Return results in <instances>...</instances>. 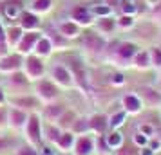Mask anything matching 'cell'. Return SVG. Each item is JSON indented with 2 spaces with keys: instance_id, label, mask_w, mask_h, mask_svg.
<instances>
[{
  "instance_id": "1",
  "label": "cell",
  "mask_w": 161,
  "mask_h": 155,
  "mask_svg": "<svg viewBox=\"0 0 161 155\" xmlns=\"http://www.w3.org/2000/svg\"><path fill=\"white\" fill-rule=\"evenodd\" d=\"M138 45L132 44V42H119L116 44V49H112L109 52V58L112 63H116V65H130L132 63V58H134V54L138 52Z\"/></svg>"
},
{
  "instance_id": "2",
  "label": "cell",
  "mask_w": 161,
  "mask_h": 155,
  "mask_svg": "<svg viewBox=\"0 0 161 155\" xmlns=\"http://www.w3.org/2000/svg\"><path fill=\"white\" fill-rule=\"evenodd\" d=\"M24 132H25V139L29 141L31 146H40L42 144V121L38 114H29L27 121L24 125Z\"/></svg>"
},
{
  "instance_id": "3",
  "label": "cell",
  "mask_w": 161,
  "mask_h": 155,
  "mask_svg": "<svg viewBox=\"0 0 161 155\" xmlns=\"http://www.w3.org/2000/svg\"><path fill=\"white\" fill-rule=\"evenodd\" d=\"M22 69H24V74L29 78V81L42 80V76L45 72V65H44V61H42V58H38L35 54H27L24 58Z\"/></svg>"
},
{
  "instance_id": "4",
  "label": "cell",
  "mask_w": 161,
  "mask_h": 155,
  "mask_svg": "<svg viewBox=\"0 0 161 155\" xmlns=\"http://www.w3.org/2000/svg\"><path fill=\"white\" fill-rule=\"evenodd\" d=\"M51 81L58 87V89H73L76 87L73 80V74L69 70L67 65H62V63H56L53 65L51 69Z\"/></svg>"
},
{
  "instance_id": "5",
  "label": "cell",
  "mask_w": 161,
  "mask_h": 155,
  "mask_svg": "<svg viewBox=\"0 0 161 155\" xmlns=\"http://www.w3.org/2000/svg\"><path fill=\"white\" fill-rule=\"evenodd\" d=\"M35 92H36V97L42 103H53V101H56V97H58V94H60L58 87H56L51 80H45V78H42V80L36 81Z\"/></svg>"
},
{
  "instance_id": "6",
  "label": "cell",
  "mask_w": 161,
  "mask_h": 155,
  "mask_svg": "<svg viewBox=\"0 0 161 155\" xmlns=\"http://www.w3.org/2000/svg\"><path fill=\"white\" fill-rule=\"evenodd\" d=\"M81 44H83V49H85L89 54H92V56L102 54V52L105 51V47H107L105 38H103L102 34H98V33H92V31H87V33H85Z\"/></svg>"
},
{
  "instance_id": "7",
  "label": "cell",
  "mask_w": 161,
  "mask_h": 155,
  "mask_svg": "<svg viewBox=\"0 0 161 155\" xmlns=\"http://www.w3.org/2000/svg\"><path fill=\"white\" fill-rule=\"evenodd\" d=\"M67 67H69V70L73 74L74 85L80 87L83 92H87L89 90V80H87V69H85V65L81 63L80 59H71Z\"/></svg>"
},
{
  "instance_id": "8",
  "label": "cell",
  "mask_w": 161,
  "mask_h": 155,
  "mask_svg": "<svg viewBox=\"0 0 161 155\" xmlns=\"http://www.w3.org/2000/svg\"><path fill=\"white\" fill-rule=\"evenodd\" d=\"M40 36H42V33H40V31H24V36L20 38V42H18L16 47H15L16 52H18V54H22V56L31 54Z\"/></svg>"
},
{
  "instance_id": "9",
  "label": "cell",
  "mask_w": 161,
  "mask_h": 155,
  "mask_svg": "<svg viewBox=\"0 0 161 155\" xmlns=\"http://www.w3.org/2000/svg\"><path fill=\"white\" fill-rule=\"evenodd\" d=\"M22 63H24V56L22 54H6V56H2L0 58V72H6V74H13L16 70H20L22 69Z\"/></svg>"
},
{
  "instance_id": "10",
  "label": "cell",
  "mask_w": 161,
  "mask_h": 155,
  "mask_svg": "<svg viewBox=\"0 0 161 155\" xmlns=\"http://www.w3.org/2000/svg\"><path fill=\"white\" fill-rule=\"evenodd\" d=\"M74 155H92L94 153V137L83 133V135H76L73 146Z\"/></svg>"
},
{
  "instance_id": "11",
  "label": "cell",
  "mask_w": 161,
  "mask_h": 155,
  "mask_svg": "<svg viewBox=\"0 0 161 155\" xmlns=\"http://www.w3.org/2000/svg\"><path fill=\"white\" fill-rule=\"evenodd\" d=\"M89 121V132L94 135H105L109 130V117L105 114H92L87 117Z\"/></svg>"
},
{
  "instance_id": "12",
  "label": "cell",
  "mask_w": 161,
  "mask_h": 155,
  "mask_svg": "<svg viewBox=\"0 0 161 155\" xmlns=\"http://www.w3.org/2000/svg\"><path fill=\"white\" fill-rule=\"evenodd\" d=\"M121 106H123L121 110H125L127 114H139L143 110V101L136 92H129L121 96Z\"/></svg>"
},
{
  "instance_id": "13",
  "label": "cell",
  "mask_w": 161,
  "mask_h": 155,
  "mask_svg": "<svg viewBox=\"0 0 161 155\" xmlns=\"http://www.w3.org/2000/svg\"><path fill=\"white\" fill-rule=\"evenodd\" d=\"M27 116H29V114L25 110H20V108H16V106H11V108H8V125L11 126V128H15V130L24 128L25 121H27Z\"/></svg>"
},
{
  "instance_id": "14",
  "label": "cell",
  "mask_w": 161,
  "mask_h": 155,
  "mask_svg": "<svg viewBox=\"0 0 161 155\" xmlns=\"http://www.w3.org/2000/svg\"><path fill=\"white\" fill-rule=\"evenodd\" d=\"M56 31L67 40H73V38L80 36V25L73 20H60L56 23Z\"/></svg>"
},
{
  "instance_id": "15",
  "label": "cell",
  "mask_w": 161,
  "mask_h": 155,
  "mask_svg": "<svg viewBox=\"0 0 161 155\" xmlns=\"http://www.w3.org/2000/svg\"><path fill=\"white\" fill-rule=\"evenodd\" d=\"M9 103L11 106H16V108H20V110H33V108H36L40 106V99L38 97H33V96H18V97H11L9 99Z\"/></svg>"
},
{
  "instance_id": "16",
  "label": "cell",
  "mask_w": 161,
  "mask_h": 155,
  "mask_svg": "<svg viewBox=\"0 0 161 155\" xmlns=\"http://www.w3.org/2000/svg\"><path fill=\"white\" fill-rule=\"evenodd\" d=\"M18 20H20L18 25L24 31H38V27H40V18L33 11H22L20 16H18Z\"/></svg>"
},
{
  "instance_id": "17",
  "label": "cell",
  "mask_w": 161,
  "mask_h": 155,
  "mask_svg": "<svg viewBox=\"0 0 161 155\" xmlns=\"http://www.w3.org/2000/svg\"><path fill=\"white\" fill-rule=\"evenodd\" d=\"M71 20L76 22L78 25H89V23H92V15L89 13V8L87 6H76V8L71 11Z\"/></svg>"
},
{
  "instance_id": "18",
  "label": "cell",
  "mask_w": 161,
  "mask_h": 155,
  "mask_svg": "<svg viewBox=\"0 0 161 155\" xmlns=\"http://www.w3.org/2000/svg\"><path fill=\"white\" fill-rule=\"evenodd\" d=\"M139 96V99L147 105H161V92H158L152 87H141V89L136 92Z\"/></svg>"
},
{
  "instance_id": "19",
  "label": "cell",
  "mask_w": 161,
  "mask_h": 155,
  "mask_svg": "<svg viewBox=\"0 0 161 155\" xmlns=\"http://www.w3.org/2000/svg\"><path fill=\"white\" fill-rule=\"evenodd\" d=\"M51 52H53L51 40L47 36H40L36 45H35V49H33V54L38 56V58H47V56H51Z\"/></svg>"
},
{
  "instance_id": "20",
  "label": "cell",
  "mask_w": 161,
  "mask_h": 155,
  "mask_svg": "<svg viewBox=\"0 0 161 155\" xmlns=\"http://www.w3.org/2000/svg\"><path fill=\"white\" fill-rule=\"evenodd\" d=\"M65 110V106L62 103H56V101H53V103H45V108H44V116L45 119L49 121V123H56V119L64 114Z\"/></svg>"
},
{
  "instance_id": "21",
  "label": "cell",
  "mask_w": 161,
  "mask_h": 155,
  "mask_svg": "<svg viewBox=\"0 0 161 155\" xmlns=\"http://www.w3.org/2000/svg\"><path fill=\"white\" fill-rule=\"evenodd\" d=\"M76 117H78V116H76L73 110L65 108V110H64V114H62L58 119H56V123H54V125L58 126L62 132H67V130H71V128H73V125H74V121H76Z\"/></svg>"
},
{
  "instance_id": "22",
  "label": "cell",
  "mask_w": 161,
  "mask_h": 155,
  "mask_svg": "<svg viewBox=\"0 0 161 155\" xmlns=\"http://www.w3.org/2000/svg\"><path fill=\"white\" fill-rule=\"evenodd\" d=\"M132 65L136 67V69H148V67L152 65V61H150V51L148 49H139L134 54V58H132Z\"/></svg>"
},
{
  "instance_id": "23",
  "label": "cell",
  "mask_w": 161,
  "mask_h": 155,
  "mask_svg": "<svg viewBox=\"0 0 161 155\" xmlns=\"http://www.w3.org/2000/svg\"><path fill=\"white\" fill-rule=\"evenodd\" d=\"M22 36H24V29L20 25H11V27H8L6 29V42H8L9 49L16 47V44L20 42Z\"/></svg>"
},
{
  "instance_id": "24",
  "label": "cell",
  "mask_w": 161,
  "mask_h": 155,
  "mask_svg": "<svg viewBox=\"0 0 161 155\" xmlns=\"http://www.w3.org/2000/svg\"><path fill=\"white\" fill-rule=\"evenodd\" d=\"M8 83H9V87H13V89H25L29 85V78L22 70H16V72L9 74Z\"/></svg>"
},
{
  "instance_id": "25",
  "label": "cell",
  "mask_w": 161,
  "mask_h": 155,
  "mask_svg": "<svg viewBox=\"0 0 161 155\" xmlns=\"http://www.w3.org/2000/svg\"><path fill=\"white\" fill-rule=\"evenodd\" d=\"M60 135H62V130L54 123H47L45 126H42V137H45L51 144H56V141L60 139Z\"/></svg>"
},
{
  "instance_id": "26",
  "label": "cell",
  "mask_w": 161,
  "mask_h": 155,
  "mask_svg": "<svg viewBox=\"0 0 161 155\" xmlns=\"http://www.w3.org/2000/svg\"><path fill=\"white\" fill-rule=\"evenodd\" d=\"M105 141H107V146H109V150H118V148L123 144V133L119 132V130H110L109 133H105Z\"/></svg>"
},
{
  "instance_id": "27",
  "label": "cell",
  "mask_w": 161,
  "mask_h": 155,
  "mask_svg": "<svg viewBox=\"0 0 161 155\" xmlns=\"http://www.w3.org/2000/svg\"><path fill=\"white\" fill-rule=\"evenodd\" d=\"M74 139H76V135H74L71 130L62 132L60 139L56 141V146H58L62 152H69V150H73V146H74Z\"/></svg>"
},
{
  "instance_id": "28",
  "label": "cell",
  "mask_w": 161,
  "mask_h": 155,
  "mask_svg": "<svg viewBox=\"0 0 161 155\" xmlns=\"http://www.w3.org/2000/svg\"><path fill=\"white\" fill-rule=\"evenodd\" d=\"M96 20H98L96 29L102 31L103 34H109L116 29V18H112V16H103V18H96Z\"/></svg>"
},
{
  "instance_id": "29",
  "label": "cell",
  "mask_w": 161,
  "mask_h": 155,
  "mask_svg": "<svg viewBox=\"0 0 161 155\" xmlns=\"http://www.w3.org/2000/svg\"><path fill=\"white\" fill-rule=\"evenodd\" d=\"M89 13L92 15V18H103V16H112L114 9L109 8L107 4H94L89 6Z\"/></svg>"
},
{
  "instance_id": "30",
  "label": "cell",
  "mask_w": 161,
  "mask_h": 155,
  "mask_svg": "<svg viewBox=\"0 0 161 155\" xmlns=\"http://www.w3.org/2000/svg\"><path fill=\"white\" fill-rule=\"evenodd\" d=\"M45 36L51 40L53 49H54V47H58V49H67V47H69V42H71V40H67V38L62 36L58 31H49V33H45Z\"/></svg>"
},
{
  "instance_id": "31",
  "label": "cell",
  "mask_w": 161,
  "mask_h": 155,
  "mask_svg": "<svg viewBox=\"0 0 161 155\" xmlns=\"http://www.w3.org/2000/svg\"><path fill=\"white\" fill-rule=\"evenodd\" d=\"M125 117H127V112L125 110L114 112V114L109 117V130H118V128L125 123Z\"/></svg>"
},
{
  "instance_id": "32",
  "label": "cell",
  "mask_w": 161,
  "mask_h": 155,
  "mask_svg": "<svg viewBox=\"0 0 161 155\" xmlns=\"http://www.w3.org/2000/svg\"><path fill=\"white\" fill-rule=\"evenodd\" d=\"M71 132H73L74 135H83V133H89V121H87V117H76L73 128H71Z\"/></svg>"
},
{
  "instance_id": "33",
  "label": "cell",
  "mask_w": 161,
  "mask_h": 155,
  "mask_svg": "<svg viewBox=\"0 0 161 155\" xmlns=\"http://www.w3.org/2000/svg\"><path fill=\"white\" fill-rule=\"evenodd\" d=\"M53 2L51 0H31V11L38 15V13H47L51 9Z\"/></svg>"
},
{
  "instance_id": "34",
  "label": "cell",
  "mask_w": 161,
  "mask_h": 155,
  "mask_svg": "<svg viewBox=\"0 0 161 155\" xmlns=\"http://www.w3.org/2000/svg\"><path fill=\"white\" fill-rule=\"evenodd\" d=\"M116 27L118 29H132L134 27V16L132 15H121L119 18H116Z\"/></svg>"
},
{
  "instance_id": "35",
  "label": "cell",
  "mask_w": 161,
  "mask_h": 155,
  "mask_svg": "<svg viewBox=\"0 0 161 155\" xmlns=\"http://www.w3.org/2000/svg\"><path fill=\"white\" fill-rule=\"evenodd\" d=\"M119 9H121V15H132V16L138 11L136 4L132 0H119Z\"/></svg>"
},
{
  "instance_id": "36",
  "label": "cell",
  "mask_w": 161,
  "mask_h": 155,
  "mask_svg": "<svg viewBox=\"0 0 161 155\" xmlns=\"http://www.w3.org/2000/svg\"><path fill=\"white\" fill-rule=\"evenodd\" d=\"M94 152H100L102 155L110 152L109 146H107V141H105V135H96L94 137Z\"/></svg>"
},
{
  "instance_id": "37",
  "label": "cell",
  "mask_w": 161,
  "mask_h": 155,
  "mask_svg": "<svg viewBox=\"0 0 161 155\" xmlns=\"http://www.w3.org/2000/svg\"><path fill=\"white\" fill-rule=\"evenodd\" d=\"M114 155H138V153H136V146L132 142L130 144L129 142H123L118 150H114Z\"/></svg>"
},
{
  "instance_id": "38",
  "label": "cell",
  "mask_w": 161,
  "mask_h": 155,
  "mask_svg": "<svg viewBox=\"0 0 161 155\" xmlns=\"http://www.w3.org/2000/svg\"><path fill=\"white\" fill-rule=\"evenodd\" d=\"M6 54H9V45L6 42V29H4V25L0 22V58L6 56Z\"/></svg>"
},
{
  "instance_id": "39",
  "label": "cell",
  "mask_w": 161,
  "mask_h": 155,
  "mask_svg": "<svg viewBox=\"0 0 161 155\" xmlns=\"http://www.w3.org/2000/svg\"><path fill=\"white\" fill-rule=\"evenodd\" d=\"M138 132L147 135L148 139H152L154 135H156V128H154V125H150V123H141V125H138Z\"/></svg>"
},
{
  "instance_id": "40",
  "label": "cell",
  "mask_w": 161,
  "mask_h": 155,
  "mask_svg": "<svg viewBox=\"0 0 161 155\" xmlns=\"http://www.w3.org/2000/svg\"><path fill=\"white\" fill-rule=\"evenodd\" d=\"M150 61L154 67L161 69V47H152L150 49Z\"/></svg>"
},
{
  "instance_id": "41",
  "label": "cell",
  "mask_w": 161,
  "mask_h": 155,
  "mask_svg": "<svg viewBox=\"0 0 161 155\" xmlns=\"http://www.w3.org/2000/svg\"><path fill=\"white\" fill-rule=\"evenodd\" d=\"M132 144H134L136 148H143V146H147V144H148V137H147V135H143V133L136 132V135L132 137Z\"/></svg>"
},
{
  "instance_id": "42",
  "label": "cell",
  "mask_w": 161,
  "mask_h": 155,
  "mask_svg": "<svg viewBox=\"0 0 161 155\" xmlns=\"http://www.w3.org/2000/svg\"><path fill=\"white\" fill-rule=\"evenodd\" d=\"M15 155H38V152L35 150V146L25 144V146H20V148H18Z\"/></svg>"
},
{
  "instance_id": "43",
  "label": "cell",
  "mask_w": 161,
  "mask_h": 155,
  "mask_svg": "<svg viewBox=\"0 0 161 155\" xmlns=\"http://www.w3.org/2000/svg\"><path fill=\"white\" fill-rule=\"evenodd\" d=\"M36 152H38V155H56V150L51 144H40V148Z\"/></svg>"
},
{
  "instance_id": "44",
  "label": "cell",
  "mask_w": 161,
  "mask_h": 155,
  "mask_svg": "<svg viewBox=\"0 0 161 155\" xmlns=\"http://www.w3.org/2000/svg\"><path fill=\"white\" fill-rule=\"evenodd\" d=\"M8 125V108L0 105V128Z\"/></svg>"
},
{
  "instance_id": "45",
  "label": "cell",
  "mask_w": 161,
  "mask_h": 155,
  "mask_svg": "<svg viewBox=\"0 0 161 155\" xmlns=\"http://www.w3.org/2000/svg\"><path fill=\"white\" fill-rule=\"evenodd\" d=\"M125 83V76L121 72H116V74H112V85H118V87H121Z\"/></svg>"
},
{
  "instance_id": "46",
  "label": "cell",
  "mask_w": 161,
  "mask_h": 155,
  "mask_svg": "<svg viewBox=\"0 0 161 155\" xmlns=\"http://www.w3.org/2000/svg\"><path fill=\"white\" fill-rule=\"evenodd\" d=\"M147 146L152 148L154 152H158V150L161 148V141L159 139H154V137H152V139H148V144H147Z\"/></svg>"
},
{
  "instance_id": "47",
  "label": "cell",
  "mask_w": 161,
  "mask_h": 155,
  "mask_svg": "<svg viewBox=\"0 0 161 155\" xmlns=\"http://www.w3.org/2000/svg\"><path fill=\"white\" fill-rule=\"evenodd\" d=\"M138 155H156V152H154L152 148L143 146V148H138Z\"/></svg>"
},
{
  "instance_id": "48",
  "label": "cell",
  "mask_w": 161,
  "mask_h": 155,
  "mask_svg": "<svg viewBox=\"0 0 161 155\" xmlns=\"http://www.w3.org/2000/svg\"><path fill=\"white\" fill-rule=\"evenodd\" d=\"M152 15H154V16H158V18H161V0L152 8Z\"/></svg>"
},
{
  "instance_id": "49",
  "label": "cell",
  "mask_w": 161,
  "mask_h": 155,
  "mask_svg": "<svg viewBox=\"0 0 161 155\" xmlns=\"http://www.w3.org/2000/svg\"><path fill=\"white\" fill-rule=\"evenodd\" d=\"M9 146V142H8V139L4 137V135H0V152H4L6 148Z\"/></svg>"
},
{
  "instance_id": "50",
  "label": "cell",
  "mask_w": 161,
  "mask_h": 155,
  "mask_svg": "<svg viewBox=\"0 0 161 155\" xmlns=\"http://www.w3.org/2000/svg\"><path fill=\"white\" fill-rule=\"evenodd\" d=\"M105 4H107L109 8L114 9V6H119V0H105Z\"/></svg>"
},
{
  "instance_id": "51",
  "label": "cell",
  "mask_w": 161,
  "mask_h": 155,
  "mask_svg": "<svg viewBox=\"0 0 161 155\" xmlns=\"http://www.w3.org/2000/svg\"><path fill=\"white\" fill-rule=\"evenodd\" d=\"M4 101H6V92L2 90V87H0V105L4 103Z\"/></svg>"
},
{
  "instance_id": "52",
  "label": "cell",
  "mask_w": 161,
  "mask_h": 155,
  "mask_svg": "<svg viewBox=\"0 0 161 155\" xmlns=\"http://www.w3.org/2000/svg\"><path fill=\"white\" fill-rule=\"evenodd\" d=\"M147 2H148V6H152V8H154V6H156L159 0H147Z\"/></svg>"
}]
</instances>
